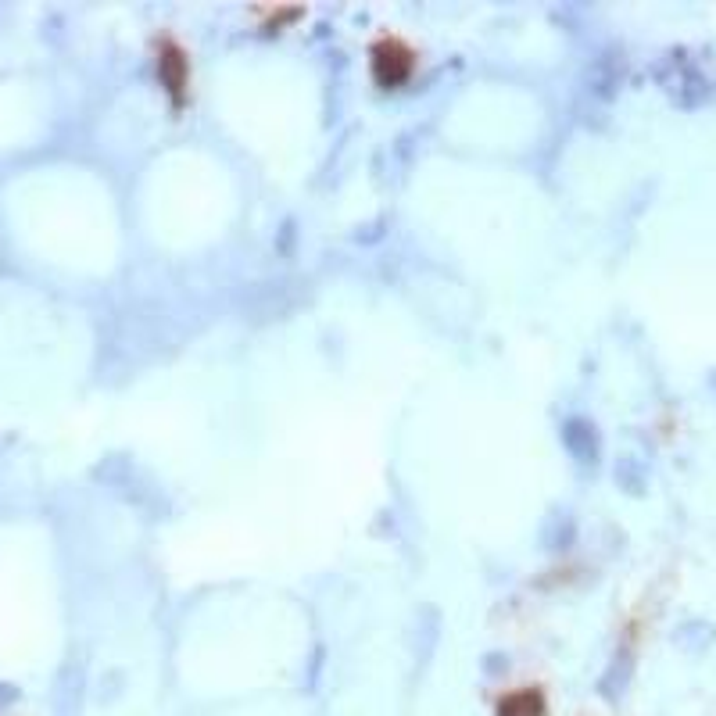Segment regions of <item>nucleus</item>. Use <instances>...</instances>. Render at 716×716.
Instances as JSON below:
<instances>
[{"label": "nucleus", "instance_id": "obj_2", "mask_svg": "<svg viewBox=\"0 0 716 716\" xmlns=\"http://www.w3.org/2000/svg\"><path fill=\"white\" fill-rule=\"evenodd\" d=\"M11 699H15V691H11V688H0V706H8Z\"/></svg>", "mask_w": 716, "mask_h": 716}, {"label": "nucleus", "instance_id": "obj_1", "mask_svg": "<svg viewBox=\"0 0 716 716\" xmlns=\"http://www.w3.org/2000/svg\"><path fill=\"white\" fill-rule=\"evenodd\" d=\"M541 695L537 691H520V695H512V699L502 702L498 716H541Z\"/></svg>", "mask_w": 716, "mask_h": 716}, {"label": "nucleus", "instance_id": "obj_3", "mask_svg": "<svg viewBox=\"0 0 716 716\" xmlns=\"http://www.w3.org/2000/svg\"><path fill=\"white\" fill-rule=\"evenodd\" d=\"M713 394H716V373H713Z\"/></svg>", "mask_w": 716, "mask_h": 716}]
</instances>
